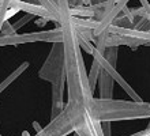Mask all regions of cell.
I'll list each match as a JSON object with an SVG mask.
<instances>
[{
	"label": "cell",
	"mask_w": 150,
	"mask_h": 136,
	"mask_svg": "<svg viewBox=\"0 0 150 136\" xmlns=\"http://www.w3.org/2000/svg\"><path fill=\"white\" fill-rule=\"evenodd\" d=\"M40 78L51 82L52 85L62 80H67L66 76V64H64V49L57 44H53L52 51L42 64L38 72Z\"/></svg>",
	"instance_id": "1"
},
{
	"label": "cell",
	"mask_w": 150,
	"mask_h": 136,
	"mask_svg": "<svg viewBox=\"0 0 150 136\" xmlns=\"http://www.w3.org/2000/svg\"><path fill=\"white\" fill-rule=\"evenodd\" d=\"M64 33L63 29H53L48 31L40 33H28V34H11V35H0V47L4 45H18V44L36 42V41H49L57 44L63 42Z\"/></svg>",
	"instance_id": "2"
},
{
	"label": "cell",
	"mask_w": 150,
	"mask_h": 136,
	"mask_svg": "<svg viewBox=\"0 0 150 136\" xmlns=\"http://www.w3.org/2000/svg\"><path fill=\"white\" fill-rule=\"evenodd\" d=\"M28 68H29V61H25V63H22V64H21V66L18 67L15 71H12V74H10L7 78H6L3 82H1V83H0V94L3 93L4 90L7 89V87L11 85L12 82L16 80V79L19 78L21 75L23 74V72L28 70Z\"/></svg>",
	"instance_id": "3"
},
{
	"label": "cell",
	"mask_w": 150,
	"mask_h": 136,
	"mask_svg": "<svg viewBox=\"0 0 150 136\" xmlns=\"http://www.w3.org/2000/svg\"><path fill=\"white\" fill-rule=\"evenodd\" d=\"M34 16H36V15H33V14H28L26 16L21 18V19L18 20L16 23L12 25V30H14V33H16V30H18V29H21L22 26H25V25L28 23V22H30V20H32L33 18H34Z\"/></svg>",
	"instance_id": "4"
},
{
	"label": "cell",
	"mask_w": 150,
	"mask_h": 136,
	"mask_svg": "<svg viewBox=\"0 0 150 136\" xmlns=\"http://www.w3.org/2000/svg\"><path fill=\"white\" fill-rule=\"evenodd\" d=\"M33 127H34V128L37 129V132H40V131H42V128L40 127V124L37 123V121H34V123H33Z\"/></svg>",
	"instance_id": "5"
},
{
	"label": "cell",
	"mask_w": 150,
	"mask_h": 136,
	"mask_svg": "<svg viewBox=\"0 0 150 136\" xmlns=\"http://www.w3.org/2000/svg\"><path fill=\"white\" fill-rule=\"evenodd\" d=\"M23 136H30V135H29L28 131H25V132H23Z\"/></svg>",
	"instance_id": "6"
},
{
	"label": "cell",
	"mask_w": 150,
	"mask_h": 136,
	"mask_svg": "<svg viewBox=\"0 0 150 136\" xmlns=\"http://www.w3.org/2000/svg\"><path fill=\"white\" fill-rule=\"evenodd\" d=\"M74 136H79V135H78V133H75V135H74Z\"/></svg>",
	"instance_id": "7"
},
{
	"label": "cell",
	"mask_w": 150,
	"mask_h": 136,
	"mask_svg": "<svg viewBox=\"0 0 150 136\" xmlns=\"http://www.w3.org/2000/svg\"><path fill=\"white\" fill-rule=\"evenodd\" d=\"M0 15H1V10H0Z\"/></svg>",
	"instance_id": "8"
},
{
	"label": "cell",
	"mask_w": 150,
	"mask_h": 136,
	"mask_svg": "<svg viewBox=\"0 0 150 136\" xmlns=\"http://www.w3.org/2000/svg\"><path fill=\"white\" fill-rule=\"evenodd\" d=\"M0 136H1V133H0Z\"/></svg>",
	"instance_id": "9"
}]
</instances>
